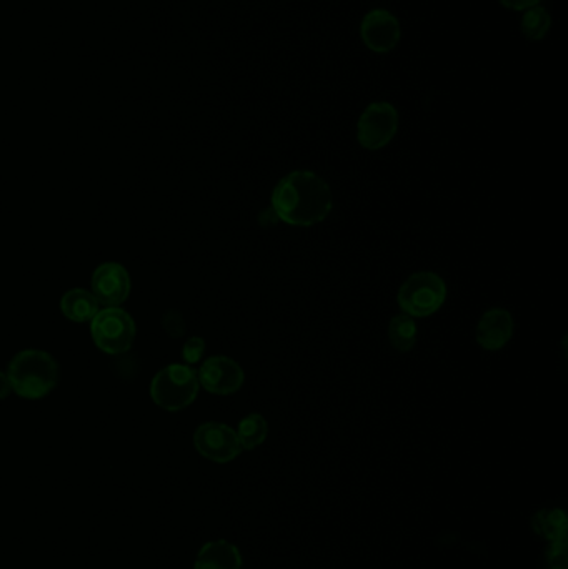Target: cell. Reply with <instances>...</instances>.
I'll return each instance as SVG.
<instances>
[{"mask_svg":"<svg viewBox=\"0 0 568 569\" xmlns=\"http://www.w3.org/2000/svg\"><path fill=\"white\" fill-rule=\"evenodd\" d=\"M272 210L282 222L310 227L332 210V192L319 175L297 170L280 180L272 192Z\"/></svg>","mask_w":568,"mask_h":569,"instance_id":"6da1fadb","label":"cell"},{"mask_svg":"<svg viewBox=\"0 0 568 569\" xmlns=\"http://www.w3.org/2000/svg\"><path fill=\"white\" fill-rule=\"evenodd\" d=\"M7 378L10 388L29 400L49 395L59 381V365L42 350H24L12 358Z\"/></svg>","mask_w":568,"mask_h":569,"instance_id":"7a4b0ae2","label":"cell"},{"mask_svg":"<svg viewBox=\"0 0 568 569\" xmlns=\"http://www.w3.org/2000/svg\"><path fill=\"white\" fill-rule=\"evenodd\" d=\"M199 393V375L187 365H169L160 370L150 385L155 405L167 411L184 410Z\"/></svg>","mask_w":568,"mask_h":569,"instance_id":"3957f363","label":"cell"},{"mask_svg":"<svg viewBox=\"0 0 568 569\" xmlns=\"http://www.w3.org/2000/svg\"><path fill=\"white\" fill-rule=\"evenodd\" d=\"M447 298V287L432 272L414 273L399 290V305L410 317H430L439 312Z\"/></svg>","mask_w":568,"mask_h":569,"instance_id":"277c9868","label":"cell"},{"mask_svg":"<svg viewBox=\"0 0 568 569\" xmlns=\"http://www.w3.org/2000/svg\"><path fill=\"white\" fill-rule=\"evenodd\" d=\"M92 338L104 353L119 355L129 352L135 338V322L129 313L117 307H107L92 318Z\"/></svg>","mask_w":568,"mask_h":569,"instance_id":"5b68a950","label":"cell"},{"mask_svg":"<svg viewBox=\"0 0 568 569\" xmlns=\"http://www.w3.org/2000/svg\"><path fill=\"white\" fill-rule=\"evenodd\" d=\"M399 114L389 102H375L364 110L357 125V139L364 149L379 150L394 139Z\"/></svg>","mask_w":568,"mask_h":569,"instance_id":"8992f818","label":"cell"},{"mask_svg":"<svg viewBox=\"0 0 568 569\" xmlns=\"http://www.w3.org/2000/svg\"><path fill=\"white\" fill-rule=\"evenodd\" d=\"M194 445L200 455L215 463H229L242 453L239 436L224 423H204L194 435Z\"/></svg>","mask_w":568,"mask_h":569,"instance_id":"52a82bcc","label":"cell"},{"mask_svg":"<svg viewBox=\"0 0 568 569\" xmlns=\"http://www.w3.org/2000/svg\"><path fill=\"white\" fill-rule=\"evenodd\" d=\"M364 44L375 54H387L394 50L402 37L399 19L389 10L374 9L365 15L360 24Z\"/></svg>","mask_w":568,"mask_h":569,"instance_id":"ba28073f","label":"cell"},{"mask_svg":"<svg viewBox=\"0 0 568 569\" xmlns=\"http://www.w3.org/2000/svg\"><path fill=\"white\" fill-rule=\"evenodd\" d=\"M199 381L214 395H232L244 385V372L230 358L212 357L200 368Z\"/></svg>","mask_w":568,"mask_h":569,"instance_id":"9c48e42d","label":"cell"},{"mask_svg":"<svg viewBox=\"0 0 568 569\" xmlns=\"http://www.w3.org/2000/svg\"><path fill=\"white\" fill-rule=\"evenodd\" d=\"M92 290L97 302L117 307L129 297V273L119 263H104L92 275Z\"/></svg>","mask_w":568,"mask_h":569,"instance_id":"30bf717a","label":"cell"},{"mask_svg":"<svg viewBox=\"0 0 568 569\" xmlns=\"http://www.w3.org/2000/svg\"><path fill=\"white\" fill-rule=\"evenodd\" d=\"M514 333V318L505 308H492L480 318L477 325V342L480 347L495 352L510 342Z\"/></svg>","mask_w":568,"mask_h":569,"instance_id":"8fae6325","label":"cell"},{"mask_svg":"<svg viewBox=\"0 0 568 569\" xmlns=\"http://www.w3.org/2000/svg\"><path fill=\"white\" fill-rule=\"evenodd\" d=\"M194 569H242V556L229 541H210L199 551Z\"/></svg>","mask_w":568,"mask_h":569,"instance_id":"7c38bea8","label":"cell"},{"mask_svg":"<svg viewBox=\"0 0 568 569\" xmlns=\"http://www.w3.org/2000/svg\"><path fill=\"white\" fill-rule=\"evenodd\" d=\"M60 308L65 317L75 323L89 322L99 312V302L94 297V293L82 290V288H74L69 290L62 297Z\"/></svg>","mask_w":568,"mask_h":569,"instance_id":"4fadbf2b","label":"cell"},{"mask_svg":"<svg viewBox=\"0 0 568 569\" xmlns=\"http://www.w3.org/2000/svg\"><path fill=\"white\" fill-rule=\"evenodd\" d=\"M532 526L537 535L544 536L552 543L567 540V515L562 510L539 511L532 520Z\"/></svg>","mask_w":568,"mask_h":569,"instance_id":"5bb4252c","label":"cell"},{"mask_svg":"<svg viewBox=\"0 0 568 569\" xmlns=\"http://www.w3.org/2000/svg\"><path fill=\"white\" fill-rule=\"evenodd\" d=\"M389 338L392 347L399 352L409 353L417 342V325L410 315H397L390 320Z\"/></svg>","mask_w":568,"mask_h":569,"instance_id":"9a60e30c","label":"cell"},{"mask_svg":"<svg viewBox=\"0 0 568 569\" xmlns=\"http://www.w3.org/2000/svg\"><path fill=\"white\" fill-rule=\"evenodd\" d=\"M267 433H269V426L264 416L257 415V413L245 416L244 420L240 421L239 431H237L242 450H254L262 445L267 438Z\"/></svg>","mask_w":568,"mask_h":569,"instance_id":"2e32d148","label":"cell"},{"mask_svg":"<svg viewBox=\"0 0 568 569\" xmlns=\"http://www.w3.org/2000/svg\"><path fill=\"white\" fill-rule=\"evenodd\" d=\"M550 25H552V17H550L547 9L535 5L532 9H527V12L524 14L522 32H524L527 39L537 42V40L544 39L550 30Z\"/></svg>","mask_w":568,"mask_h":569,"instance_id":"e0dca14e","label":"cell"},{"mask_svg":"<svg viewBox=\"0 0 568 569\" xmlns=\"http://www.w3.org/2000/svg\"><path fill=\"white\" fill-rule=\"evenodd\" d=\"M162 327H164L165 333H167L170 338L184 337L185 330H187V328H185L184 317H182L177 310L165 312L164 317H162Z\"/></svg>","mask_w":568,"mask_h":569,"instance_id":"ac0fdd59","label":"cell"},{"mask_svg":"<svg viewBox=\"0 0 568 569\" xmlns=\"http://www.w3.org/2000/svg\"><path fill=\"white\" fill-rule=\"evenodd\" d=\"M549 569H568L567 540L555 541L547 553Z\"/></svg>","mask_w":568,"mask_h":569,"instance_id":"d6986e66","label":"cell"},{"mask_svg":"<svg viewBox=\"0 0 568 569\" xmlns=\"http://www.w3.org/2000/svg\"><path fill=\"white\" fill-rule=\"evenodd\" d=\"M205 352V342L202 338L194 337L190 338L189 342L184 345V360L189 363V365H194V363L199 362L202 355Z\"/></svg>","mask_w":568,"mask_h":569,"instance_id":"ffe728a7","label":"cell"},{"mask_svg":"<svg viewBox=\"0 0 568 569\" xmlns=\"http://www.w3.org/2000/svg\"><path fill=\"white\" fill-rule=\"evenodd\" d=\"M499 2L507 9L527 10L539 4L540 0H499Z\"/></svg>","mask_w":568,"mask_h":569,"instance_id":"44dd1931","label":"cell"},{"mask_svg":"<svg viewBox=\"0 0 568 569\" xmlns=\"http://www.w3.org/2000/svg\"><path fill=\"white\" fill-rule=\"evenodd\" d=\"M10 390H12V388H10L9 378L0 372V400L5 398V396H9Z\"/></svg>","mask_w":568,"mask_h":569,"instance_id":"7402d4cb","label":"cell"}]
</instances>
